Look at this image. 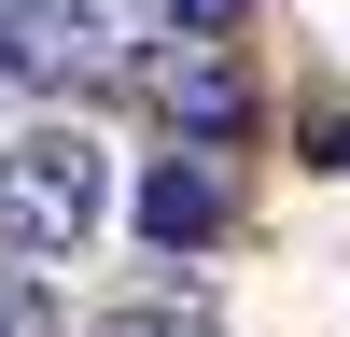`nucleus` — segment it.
I'll list each match as a JSON object with an SVG mask.
<instances>
[{
  "label": "nucleus",
  "instance_id": "nucleus-1",
  "mask_svg": "<svg viewBox=\"0 0 350 337\" xmlns=\"http://www.w3.org/2000/svg\"><path fill=\"white\" fill-rule=\"evenodd\" d=\"M98 211H112V155L84 127H14V140H0V253H14V267L84 253Z\"/></svg>",
  "mask_w": 350,
  "mask_h": 337
},
{
  "label": "nucleus",
  "instance_id": "nucleus-2",
  "mask_svg": "<svg viewBox=\"0 0 350 337\" xmlns=\"http://www.w3.org/2000/svg\"><path fill=\"white\" fill-rule=\"evenodd\" d=\"M126 71V28L98 0H0V84L14 99H84Z\"/></svg>",
  "mask_w": 350,
  "mask_h": 337
},
{
  "label": "nucleus",
  "instance_id": "nucleus-3",
  "mask_svg": "<svg viewBox=\"0 0 350 337\" xmlns=\"http://www.w3.org/2000/svg\"><path fill=\"white\" fill-rule=\"evenodd\" d=\"M140 84H154V112H168L183 140H239V127H252L239 56H211V42H154V56H140Z\"/></svg>",
  "mask_w": 350,
  "mask_h": 337
},
{
  "label": "nucleus",
  "instance_id": "nucleus-4",
  "mask_svg": "<svg viewBox=\"0 0 350 337\" xmlns=\"http://www.w3.org/2000/svg\"><path fill=\"white\" fill-rule=\"evenodd\" d=\"M224 211H239V197H224L211 155H154V168H140V239H154V253H211Z\"/></svg>",
  "mask_w": 350,
  "mask_h": 337
},
{
  "label": "nucleus",
  "instance_id": "nucleus-5",
  "mask_svg": "<svg viewBox=\"0 0 350 337\" xmlns=\"http://www.w3.org/2000/svg\"><path fill=\"white\" fill-rule=\"evenodd\" d=\"M0 337H56V295H42L28 267H0Z\"/></svg>",
  "mask_w": 350,
  "mask_h": 337
},
{
  "label": "nucleus",
  "instance_id": "nucleus-6",
  "mask_svg": "<svg viewBox=\"0 0 350 337\" xmlns=\"http://www.w3.org/2000/svg\"><path fill=\"white\" fill-rule=\"evenodd\" d=\"M168 28H239V0H154Z\"/></svg>",
  "mask_w": 350,
  "mask_h": 337
}]
</instances>
